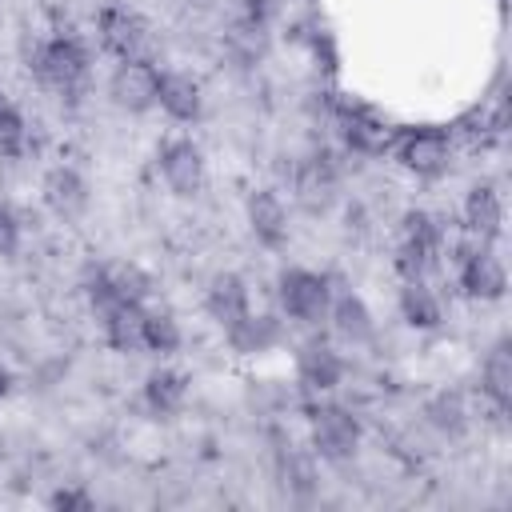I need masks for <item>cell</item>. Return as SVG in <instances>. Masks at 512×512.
<instances>
[{
  "label": "cell",
  "instance_id": "6da1fadb",
  "mask_svg": "<svg viewBox=\"0 0 512 512\" xmlns=\"http://www.w3.org/2000/svg\"><path fill=\"white\" fill-rule=\"evenodd\" d=\"M28 60H32L28 68L36 72V80H40L44 88L64 92V96L80 92L84 80H88V48H84L76 36H68V32L32 44V56H28Z\"/></svg>",
  "mask_w": 512,
  "mask_h": 512
},
{
  "label": "cell",
  "instance_id": "7a4b0ae2",
  "mask_svg": "<svg viewBox=\"0 0 512 512\" xmlns=\"http://www.w3.org/2000/svg\"><path fill=\"white\" fill-rule=\"evenodd\" d=\"M452 264H456V284L468 300L492 304L508 292V272H504V260L496 256L492 244H480L468 236V240L452 244Z\"/></svg>",
  "mask_w": 512,
  "mask_h": 512
},
{
  "label": "cell",
  "instance_id": "3957f363",
  "mask_svg": "<svg viewBox=\"0 0 512 512\" xmlns=\"http://www.w3.org/2000/svg\"><path fill=\"white\" fill-rule=\"evenodd\" d=\"M276 300H280V312L288 320L312 328L328 316L332 288H328V276H320L312 268H284L276 276Z\"/></svg>",
  "mask_w": 512,
  "mask_h": 512
},
{
  "label": "cell",
  "instance_id": "277c9868",
  "mask_svg": "<svg viewBox=\"0 0 512 512\" xmlns=\"http://www.w3.org/2000/svg\"><path fill=\"white\" fill-rule=\"evenodd\" d=\"M396 156V164L404 172H412L416 180H436L448 172L452 164V136L444 128H408L392 140L388 148Z\"/></svg>",
  "mask_w": 512,
  "mask_h": 512
},
{
  "label": "cell",
  "instance_id": "5b68a950",
  "mask_svg": "<svg viewBox=\"0 0 512 512\" xmlns=\"http://www.w3.org/2000/svg\"><path fill=\"white\" fill-rule=\"evenodd\" d=\"M312 448L324 460H348L360 448V416L348 404H316L308 416Z\"/></svg>",
  "mask_w": 512,
  "mask_h": 512
},
{
  "label": "cell",
  "instance_id": "8992f818",
  "mask_svg": "<svg viewBox=\"0 0 512 512\" xmlns=\"http://www.w3.org/2000/svg\"><path fill=\"white\" fill-rule=\"evenodd\" d=\"M156 88H160V68L148 60V56H136V60H120L108 76V96L120 112H148L156 108Z\"/></svg>",
  "mask_w": 512,
  "mask_h": 512
},
{
  "label": "cell",
  "instance_id": "52a82bcc",
  "mask_svg": "<svg viewBox=\"0 0 512 512\" xmlns=\"http://www.w3.org/2000/svg\"><path fill=\"white\" fill-rule=\"evenodd\" d=\"M156 168H160V180L168 184V192H176V196H196L204 188V152L188 136L164 140Z\"/></svg>",
  "mask_w": 512,
  "mask_h": 512
},
{
  "label": "cell",
  "instance_id": "ba28073f",
  "mask_svg": "<svg viewBox=\"0 0 512 512\" xmlns=\"http://www.w3.org/2000/svg\"><path fill=\"white\" fill-rule=\"evenodd\" d=\"M336 128H340V140L360 152V156H384L396 140V132L388 128L384 116H376L372 108L364 104H340L336 108Z\"/></svg>",
  "mask_w": 512,
  "mask_h": 512
},
{
  "label": "cell",
  "instance_id": "9c48e42d",
  "mask_svg": "<svg viewBox=\"0 0 512 512\" xmlns=\"http://www.w3.org/2000/svg\"><path fill=\"white\" fill-rule=\"evenodd\" d=\"M96 36H100L104 52H112L116 60H136V56L148 52V24H144L136 12L120 8V4L100 8V16H96Z\"/></svg>",
  "mask_w": 512,
  "mask_h": 512
},
{
  "label": "cell",
  "instance_id": "30bf717a",
  "mask_svg": "<svg viewBox=\"0 0 512 512\" xmlns=\"http://www.w3.org/2000/svg\"><path fill=\"white\" fill-rule=\"evenodd\" d=\"M296 380L308 388V392H332L340 388L344 380V356L324 340V336H308L300 348H296Z\"/></svg>",
  "mask_w": 512,
  "mask_h": 512
},
{
  "label": "cell",
  "instance_id": "8fae6325",
  "mask_svg": "<svg viewBox=\"0 0 512 512\" xmlns=\"http://www.w3.org/2000/svg\"><path fill=\"white\" fill-rule=\"evenodd\" d=\"M40 196H44V208L52 212V216H60V220H76V216H84V208H88V180L72 168V164H56L48 176H44V184H40Z\"/></svg>",
  "mask_w": 512,
  "mask_h": 512
},
{
  "label": "cell",
  "instance_id": "7c38bea8",
  "mask_svg": "<svg viewBox=\"0 0 512 512\" xmlns=\"http://www.w3.org/2000/svg\"><path fill=\"white\" fill-rule=\"evenodd\" d=\"M464 232L480 244H496L504 236V200L492 184H472L464 196Z\"/></svg>",
  "mask_w": 512,
  "mask_h": 512
},
{
  "label": "cell",
  "instance_id": "4fadbf2b",
  "mask_svg": "<svg viewBox=\"0 0 512 512\" xmlns=\"http://www.w3.org/2000/svg\"><path fill=\"white\" fill-rule=\"evenodd\" d=\"M292 196L308 208V212H324L336 196V172L324 156H308V160H296L292 168Z\"/></svg>",
  "mask_w": 512,
  "mask_h": 512
},
{
  "label": "cell",
  "instance_id": "5bb4252c",
  "mask_svg": "<svg viewBox=\"0 0 512 512\" xmlns=\"http://www.w3.org/2000/svg\"><path fill=\"white\" fill-rule=\"evenodd\" d=\"M324 320H328L332 332H336L344 344H352V348H364V344H372V336H376V320H372L368 304H364L356 292H340V296H332Z\"/></svg>",
  "mask_w": 512,
  "mask_h": 512
},
{
  "label": "cell",
  "instance_id": "9a60e30c",
  "mask_svg": "<svg viewBox=\"0 0 512 512\" xmlns=\"http://www.w3.org/2000/svg\"><path fill=\"white\" fill-rule=\"evenodd\" d=\"M156 104H160L176 124H192V120H200V112H204L200 80L188 76V72H160Z\"/></svg>",
  "mask_w": 512,
  "mask_h": 512
},
{
  "label": "cell",
  "instance_id": "2e32d148",
  "mask_svg": "<svg viewBox=\"0 0 512 512\" xmlns=\"http://www.w3.org/2000/svg\"><path fill=\"white\" fill-rule=\"evenodd\" d=\"M248 228L264 248H284L288 240V208L280 200V192L260 188L248 196Z\"/></svg>",
  "mask_w": 512,
  "mask_h": 512
},
{
  "label": "cell",
  "instance_id": "e0dca14e",
  "mask_svg": "<svg viewBox=\"0 0 512 512\" xmlns=\"http://www.w3.org/2000/svg\"><path fill=\"white\" fill-rule=\"evenodd\" d=\"M228 332V344L240 352V356H256V352H272L280 340H284V324L272 316V312H244L236 324L224 328Z\"/></svg>",
  "mask_w": 512,
  "mask_h": 512
},
{
  "label": "cell",
  "instance_id": "ac0fdd59",
  "mask_svg": "<svg viewBox=\"0 0 512 512\" xmlns=\"http://www.w3.org/2000/svg\"><path fill=\"white\" fill-rule=\"evenodd\" d=\"M204 304H208V316H212L216 324H224V328H228V324H236L244 312H252V300H248V284H244V276H236V272H220V276H212Z\"/></svg>",
  "mask_w": 512,
  "mask_h": 512
},
{
  "label": "cell",
  "instance_id": "d6986e66",
  "mask_svg": "<svg viewBox=\"0 0 512 512\" xmlns=\"http://www.w3.org/2000/svg\"><path fill=\"white\" fill-rule=\"evenodd\" d=\"M104 328V340L116 352H140L144 348V304L120 300L116 308H108L104 316H96Z\"/></svg>",
  "mask_w": 512,
  "mask_h": 512
},
{
  "label": "cell",
  "instance_id": "ffe728a7",
  "mask_svg": "<svg viewBox=\"0 0 512 512\" xmlns=\"http://www.w3.org/2000/svg\"><path fill=\"white\" fill-rule=\"evenodd\" d=\"M140 396H144V408L152 416H176L188 400V376L176 372V368H156V372L144 376Z\"/></svg>",
  "mask_w": 512,
  "mask_h": 512
},
{
  "label": "cell",
  "instance_id": "44dd1931",
  "mask_svg": "<svg viewBox=\"0 0 512 512\" xmlns=\"http://www.w3.org/2000/svg\"><path fill=\"white\" fill-rule=\"evenodd\" d=\"M396 304H400V316L412 328L428 332V328H440V320H444V304H440V296H436V288L428 280H404Z\"/></svg>",
  "mask_w": 512,
  "mask_h": 512
},
{
  "label": "cell",
  "instance_id": "7402d4cb",
  "mask_svg": "<svg viewBox=\"0 0 512 512\" xmlns=\"http://www.w3.org/2000/svg\"><path fill=\"white\" fill-rule=\"evenodd\" d=\"M480 392L488 396V404L496 412H504L512 404V352H508V340L488 348V356L480 364Z\"/></svg>",
  "mask_w": 512,
  "mask_h": 512
},
{
  "label": "cell",
  "instance_id": "603a6c76",
  "mask_svg": "<svg viewBox=\"0 0 512 512\" xmlns=\"http://www.w3.org/2000/svg\"><path fill=\"white\" fill-rule=\"evenodd\" d=\"M400 240H408V244H416V248H424V252H432V256H444V252H448L444 220L432 216V212H424V208H412V212L404 216Z\"/></svg>",
  "mask_w": 512,
  "mask_h": 512
},
{
  "label": "cell",
  "instance_id": "cb8c5ba5",
  "mask_svg": "<svg viewBox=\"0 0 512 512\" xmlns=\"http://www.w3.org/2000/svg\"><path fill=\"white\" fill-rule=\"evenodd\" d=\"M180 340H184L180 320L168 308H144V352L172 356L180 348Z\"/></svg>",
  "mask_w": 512,
  "mask_h": 512
},
{
  "label": "cell",
  "instance_id": "d4e9b609",
  "mask_svg": "<svg viewBox=\"0 0 512 512\" xmlns=\"http://www.w3.org/2000/svg\"><path fill=\"white\" fill-rule=\"evenodd\" d=\"M424 416H428V424H432L436 432H444V436H460V432L468 428V404H464L460 392H440V396H432L428 408H424Z\"/></svg>",
  "mask_w": 512,
  "mask_h": 512
},
{
  "label": "cell",
  "instance_id": "484cf974",
  "mask_svg": "<svg viewBox=\"0 0 512 512\" xmlns=\"http://www.w3.org/2000/svg\"><path fill=\"white\" fill-rule=\"evenodd\" d=\"M24 148H28V124H24L20 108L0 96V156L16 160V156H24Z\"/></svg>",
  "mask_w": 512,
  "mask_h": 512
},
{
  "label": "cell",
  "instance_id": "4316f807",
  "mask_svg": "<svg viewBox=\"0 0 512 512\" xmlns=\"http://www.w3.org/2000/svg\"><path fill=\"white\" fill-rule=\"evenodd\" d=\"M108 272V280H112V288L124 296V300H132V304H144L148 300V292H152V280L136 268V264H112V268H104Z\"/></svg>",
  "mask_w": 512,
  "mask_h": 512
},
{
  "label": "cell",
  "instance_id": "83f0119b",
  "mask_svg": "<svg viewBox=\"0 0 512 512\" xmlns=\"http://www.w3.org/2000/svg\"><path fill=\"white\" fill-rule=\"evenodd\" d=\"M48 504L52 508H64V512H92L96 508V500L84 488H60V492L48 496Z\"/></svg>",
  "mask_w": 512,
  "mask_h": 512
},
{
  "label": "cell",
  "instance_id": "f1b7e54d",
  "mask_svg": "<svg viewBox=\"0 0 512 512\" xmlns=\"http://www.w3.org/2000/svg\"><path fill=\"white\" fill-rule=\"evenodd\" d=\"M16 244H20V220H16V212L0 200V256H12Z\"/></svg>",
  "mask_w": 512,
  "mask_h": 512
},
{
  "label": "cell",
  "instance_id": "f546056e",
  "mask_svg": "<svg viewBox=\"0 0 512 512\" xmlns=\"http://www.w3.org/2000/svg\"><path fill=\"white\" fill-rule=\"evenodd\" d=\"M8 392H12V372H8L4 364H0V400H4Z\"/></svg>",
  "mask_w": 512,
  "mask_h": 512
}]
</instances>
